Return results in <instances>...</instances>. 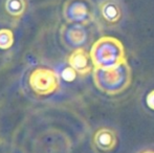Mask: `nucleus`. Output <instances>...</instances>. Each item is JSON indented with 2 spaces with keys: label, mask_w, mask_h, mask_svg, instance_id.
Returning <instances> with one entry per match:
<instances>
[{
  "label": "nucleus",
  "mask_w": 154,
  "mask_h": 153,
  "mask_svg": "<svg viewBox=\"0 0 154 153\" xmlns=\"http://www.w3.org/2000/svg\"><path fill=\"white\" fill-rule=\"evenodd\" d=\"M89 53L94 68L110 69L127 61L123 43L110 36H104L95 41Z\"/></svg>",
  "instance_id": "f257e3e1"
},
{
  "label": "nucleus",
  "mask_w": 154,
  "mask_h": 153,
  "mask_svg": "<svg viewBox=\"0 0 154 153\" xmlns=\"http://www.w3.org/2000/svg\"><path fill=\"white\" fill-rule=\"evenodd\" d=\"M92 72L97 88L108 96L122 93L131 84L132 74L128 61L110 69L93 68Z\"/></svg>",
  "instance_id": "f03ea898"
},
{
  "label": "nucleus",
  "mask_w": 154,
  "mask_h": 153,
  "mask_svg": "<svg viewBox=\"0 0 154 153\" xmlns=\"http://www.w3.org/2000/svg\"><path fill=\"white\" fill-rule=\"evenodd\" d=\"M63 17L68 23L87 25L94 20V4L92 0H66Z\"/></svg>",
  "instance_id": "7ed1b4c3"
},
{
  "label": "nucleus",
  "mask_w": 154,
  "mask_h": 153,
  "mask_svg": "<svg viewBox=\"0 0 154 153\" xmlns=\"http://www.w3.org/2000/svg\"><path fill=\"white\" fill-rule=\"evenodd\" d=\"M29 86L38 96H47L59 88L60 78L55 70L46 67H38L32 72L29 79Z\"/></svg>",
  "instance_id": "20e7f679"
},
{
  "label": "nucleus",
  "mask_w": 154,
  "mask_h": 153,
  "mask_svg": "<svg viewBox=\"0 0 154 153\" xmlns=\"http://www.w3.org/2000/svg\"><path fill=\"white\" fill-rule=\"evenodd\" d=\"M85 25L79 23H69L62 26L60 34L63 44L68 48H80L87 41Z\"/></svg>",
  "instance_id": "39448f33"
},
{
  "label": "nucleus",
  "mask_w": 154,
  "mask_h": 153,
  "mask_svg": "<svg viewBox=\"0 0 154 153\" xmlns=\"http://www.w3.org/2000/svg\"><path fill=\"white\" fill-rule=\"evenodd\" d=\"M68 64L80 76H86L90 74L94 68L90 53L82 47L73 49L68 57Z\"/></svg>",
  "instance_id": "423d86ee"
},
{
  "label": "nucleus",
  "mask_w": 154,
  "mask_h": 153,
  "mask_svg": "<svg viewBox=\"0 0 154 153\" xmlns=\"http://www.w3.org/2000/svg\"><path fill=\"white\" fill-rule=\"evenodd\" d=\"M99 10L102 18L108 24H118L122 20L123 12L118 0H103L100 3Z\"/></svg>",
  "instance_id": "0eeeda50"
},
{
  "label": "nucleus",
  "mask_w": 154,
  "mask_h": 153,
  "mask_svg": "<svg viewBox=\"0 0 154 153\" xmlns=\"http://www.w3.org/2000/svg\"><path fill=\"white\" fill-rule=\"evenodd\" d=\"M93 143L99 150L109 152L113 150L118 144V136L112 129L101 128L94 133Z\"/></svg>",
  "instance_id": "6e6552de"
},
{
  "label": "nucleus",
  "mask_w": 154,
  "mask_h": 153,
  "mask_svg": "<svg viewBox=\"0 0 154 153\" xmlns=\"http://www.w3.org/2000/svg\"><path fill=\"white\" fill-rule=\"evenodd\" d=\"M27 8L26 0H5L4 10L14 19H20L25 14Z\"/></svg>",
  "instance_id": "1a4fd4ad"
},
{
  "label": "nucleus",
  "mask_w": 154,
  "mask_h": 153,
  "mask_svg": "<svg viewBox=\"0 0 154 153\" xmlns=\"http://www.w3.org/2000/svg\"><path fill=\"white\" fill-rule=\"evenodd\" d=\"M14 44V34L8 29H0V49H8Z\"/></svg>",
  "instance_id": "9d476101"
},
{
  "label": "nucleus",
  "mask_w": 154,
  "mask_h": 153,
  "mask_svg": "<svg viewBox=\"0 0 154 153\" xmlns=\"http://www.w3.org/2000/svg\"><path fill=\"white\" fill-rule=\"evenodd\" d=\"M75 75H77V72H75V70L73 69L71 66L65 67L61 72V77L65 80V81H68V82L73 81V80L75 79Z\"/></svg>",
  "instance_id": "9b49d317"
},
{
  "label": "nucleus",
  "mask_w": 154,
  "mask_h": 153,
  "mask_svg": "<svg viewBox=\"0 0 154 153\" xmlns=\"http://www.w3.org/2000/svg\"><path fill=\"white\" fill-rule=\"evenodd\" d=\"M146 103H147V106H148L151 110H154V89L151 90V91L147 94Z\"/></svg>",
  "instance_id": "f8f14e48"
},
{
  "label": "nucleus",
  "mask_w": 154,
  "mask_h": 153,
  "mask_svg": "<svg viewBox=\"0 0 154 153\" xmlns=\"http://www.w3.org/2000/svg\"><path fill=\"white\" fill-rule=\"evenodd\" d=\"M142 153H154V151H152V150H146V151H144Z\"/></svg>",
  "instance_id": "ddd939ff"
}]
</instances>
